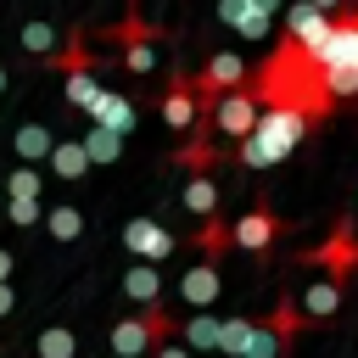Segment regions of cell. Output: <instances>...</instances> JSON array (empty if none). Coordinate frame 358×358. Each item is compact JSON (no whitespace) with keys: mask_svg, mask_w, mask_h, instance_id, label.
<instances>
[{"mask_svg":"<svg viewBox=\"0 0 358 358\" xmlns=\"http://www.w3.org/2000/svg\"><path fill=\"white\" fill-rule=\"evenodd\" d=\"M257 117H263V106L252 101V90H229V95H218L213 106H207V117L196 123V129H213V134H224V140H246L252 129H257Z\"/></svg>","mask_w":358,"mask_h":358,"instance_id":"obj_2","label":"cell"},{"mask_svg":"<svg viewBox=\"0 0 358 358\" xmlns=\"http://www.w3.org/2000/svg\"><path fill=\"white\" fill-rule=\"evenodd\" d=\"M0 90H6V67H0Z\"/></svg>","mask_w":358,"mask_h":358,"instance_id":"obj_37","label":"cell"},{"mask_svg":"<svg viewBox=\"0 0 358 358\" xmlns=\"http://www.w3.org/2000/svg\"><path fill=\"white\" fill-rule=\"evenodd\" d=\"M235 162H241V168H274L280 157H274V151H268V145H263L257 134H246V140L235 145Z\"/></svg>","mask_w":358,"mask_h":358,"instance_id":"obj_29","label":"cell"},{"mask_svg":"<svg viewBox=\"0 0 358 358\" xmlns=\"http://www.w3.org/2000/svg\"><path fill=\"white\" fill-rule=\"evenodd\" d=\"M274 241H280V218H274V207H268V201H257L252 213H241V218L229 224V246H235V252L268 257V252H274Z\"/></svg>","mask_w":358,"mask_h":358,"instance_id":"obj_6","label":"cell"},{"mask_svg":"<svg viewBox=\"0 0 358 358\" xmlns=\"http://www.w3.org/2000/svg\"><path fill=\"white\" fill-rule=\"evenodd\" d=\"M308 129H313V123H308L302 112H285V106H263V117H257V129H252V134H257V140H263L274 157H291V151L308 140Z\"/></svg>","mask_w":358,"mask_h":358,"instance_id":"obj_7","label":"cell"},{"mask_svg":"<svg viewBox=\"0 0 358 358\" xmlns=\"http://www.w3.org/2000/svg\"><path fill=\"white\" fill-rule=\"evenodd\" d=\"M263 330H274V336H280V341L291 347V341H296V336L308 330V313H302V308H296L291 296H280V302H274V313H263Z\"/></svg>","mask_w":358,"mask_h":358,"instance_id":"obj_18","label":"cell"},{"mask_svg":"<svg viewBox=\"0 0 358 358\" xmlns=\"http://www.w3.org/2000/svg\"><path fill=\"white\" fill-rule=\"evenodd\" d=\"M179 201H185V213H196L201 224H207V218H218V185H213V173H190Z\"/></svg>","mask_w":358,"mask_h":358,"instance_id":"obj_14","label":"cell"},{"mask_svg":"<svg viewBox=\"0 0 358 358\" xmlns=\"http://www.w3.org/2000/svg\"><path fill=\"white\" fill-rule=\"evenodd\" d=\"M190 90H196V101H201V117H207V106H213L218 95H229V90H246V62H241L235 50H213V56L201 62V73H190Z\"/></svg>","mask_w":358,"mask_h":358,"instance_id":"obj_4","label":"cell"},{"mask_svg":"<svg viewBox=\"0 0 358 358\" xmlns=\"http://www.w3.org/2000/svg\"><path fill=\"white\" fill-rule=\"evenodd\" d=\"M151 358H196V352H190V347H185V341H173V336H168V341H162V347H157V352H151Z\"/></svg>","mask_w":358,"mask_h":358,"instance_id":"obj_32","label":"cell"},{"mask_svg":"<svg viewBox=\"0 0 358 358\" xmlns=\"http://www.w3.org/2000/svg\"><path fill=\"white\" fill-rule=\"evenodd\" d=\"M11 145H17V157H22V168H34V162H50V129H39V123H17V134H11Z\"/></svg>","mask_w":358,"mask_h":358,"instance_id":"obj_16","label":"cell"},{"mask_svg":"<svg viewBox=\"0 0 358 358\" xmlns=\"http://www.w3.org/2000/svg\"><path fill=\"white\" fill-rule=\"evenodd\" d=\"M319 78H324V95L330 101H352L358 95V73L352 67H319Z\"/></svg>","mask_w":358,"mask_h":358,"instance_id":"obj_27","label":"cell"},{"mask_svg":"<svg viewBox=\"0 0 358 358\" xmlns=\"http://www.w3.org/2000/svg\"><path fill=\"white\" fill-rule=\"evenodd\" d=\"M45 229H50L56 241H78V235H84V213L67 207V201H62V207H45Z\"/></svg>","mask_w":358,"mask_h":358,"instance_id":"obj_24","label":"cell"},{"mask_svg":"<svg viewBox=\"0 0 358 358\" xmlns=\"http://www.w3.org/2000/svg\"><path fill=\"white\" fill-rule=\"evenodd\" d=\"M11 302H17V291H11V285H0V313H11Z\"/></svg>","mask_w":358,"mask_h":358,"instance_id":"obj_35","label":"cell"},{"mask_svg":"<svg viewBox=\"0 0 358 358\" xmlns=\"http://www.w3.org/2000/svg\"><path fill=\"white\" fill-rule=\"evenodd\" d=\"M106 358H112V352H106Z\"/></svg>","mask_w":358,"mask_h":358,"instance_id":"obj_38","label":"cell"},{"mask_svg":"<svg viewBox=\"0 0 358 358\" xmlns=\"http://www.w3.org/2000/svg\"><path fill=\"white\" fill-rule=\"evenodd\" d=\"M213 162H218V145H213V140L190 134V140L179 145V168H190V173H213Z\"/></svg>","mask_w":358,"mask_h":358,"instance_id":"obj_23","label":"cell"},{"mask_svg":"<svg viewBox=\"0 0 358 358\" xmlns=\"http://www.w3.org/2000/svg\"><path fill=\"white\" fill-rule=\"evenodd\" d=\"M302 313H308V324H319V319H330L336 308H341V285L336 280H313L308 291H302V302H296Z\"/></svg>","mask_w":358,"mask_h":358,"instance_id":"obj_17","label":"cell"},{"mask_svg":"<svg viewBox=\"0 0 358 358\" xmlns=\"http://www.w3.org/2000/svg\"><path fill=\"white\" fill-rule=\"evenodd\" d=\"M11 268H17V263H11V252L0 246V285H11Z\"/></svg>","mask_w":358,"mask_h":358,"instance_id":"obj_33","label":"cell"},{"mask_svg":"<svg viewBox=\"0 0 358 358\" xmlns=\"http://www.w3.org/2000/svg\"><path fill=\"white\" fill-rule=\"evenodd\" d=\"M123 246H129L134 263H162V257L179 246V235L162 229L157 218H129V224H123Z\"/></svg>","mask_w":358,"mask_h":358,"instance_id":"obj_8","label":"cell"},{"mask_svg":"<svg viewBox=\"0 0 358 358\" xmlns=\"http://www.w3.org/2000/svg\"><path fill=\"white\" fill-rule=\"evenodd\" d=\"M308 6H313V11H324V17H336V11H341V0H308Z\"/></svg>","mask_w":358,"mask_h":358,"instance_id":"obj_34","label":"cell"},{"mask_svg":"<svg viewBox=\"0 0 358 358\" xmlns=\"http://www.w3.org/2000/svg\"><path fill=\"white\" fill-rule=\"evenodd\" d=\"M78 145H84L90 168H106V162H117V157H123V140H117L112 129H95V123H90L84 134H78Z\"/></svg>","mask_w":358,"mask_h":358,"instance_id":"obj_19","label":"cell"},{"mask_svg":"<svg viewBox=\"0 0 358 358\" xmlns=\"http://www.w3.org/2000/svg\"><path fill=\"white\" fill-rule=\"evenodd\" d=\"M218 17H224L235 34H246V39H263V34H268V11H257V6H246V0H218Z\"/></svg>","mask_w":358,"mask_h":358,"instance_id":"obj_15","label":"cell"},{"mask_svg":"<svg viewBox=\"0 0 358 358\" xmlns=\"http://www.w3.org/2000/svg\"><path fill=\"white\" fill-rule=\"evenodd\" d=\"M173 341H185L190 352H218V319L213 313H179Z\"/></svg>","mask_w":358,"mask_h":358,"instance_id":"obj_13","label":"cell"},{"mask_svg":"<svg viewBox=\"0 0 358 358\" xmlns=\"http://www.w3.org/2000/svg\"><path fill=\"white\" fill-rule=\"evenodd\" d=\"M218 291H224V274H218L213 257H201V263H190V268L179 274V302H185V313H207V308L218 302Z\"/></svg>","mask_w":358,"mask_h":358,"instance_id":"obj_10","label":"cell"},{"mask_svg":"<svg viewBox=\"0 0 358 358\" xmlns=\"http://www.w3.org/2000/svg\"><path fill=\"white\" fill-rule=\"evenodd\" d=\"M252 313H229V319H218V352L224 358H241L246 352V341H252Z\"/></svg>","mask_w":358,"mask_h":358,"instance_id":"obj_21","label":"cell"},{"mask_svg":"<svg viewBox=\"0 0 358 358\" xmlns=\"http://www.w3.org/2000/svg\"><path fill=\"white\" fill-rule=\"evenodd\" d=\"M162 123H168L173 134H196L201 101H196V90H190V73H173V78H168V90H162Z\"/></svg>","mask_w":358,"mask_h":358,"instance_id":"obj_9","label":"cell"},{"mask_svg":"<svg viewBox=\"0 0 358 358\" xmlns=\"http://www.w3.org/2000/svg\"><path fill=\"white\" fill-rule=\"evenodd\" d=\"M90 123H95V129H112V134L123 140V134L134 129V101H129L123 90H101L95 106H90Z\"/></svg>","mask_w":358,"mask_h":358,"instance_id":"obj_11","label":"cell"},{"mask_svg":"<svg viewBox=\"0 0 358 358\" xmlns=\"http://www.w3.org/2000/svg\"><path fill=\"white\" fill-rule=\"evenodd\" d=\"M308 263H319L324 280H336V285L347 291V280L358 274V229H352V218H336V229L308 252Z\"/></svg>","mask_w":358,"mask_h":358,"instance_id":"obj_3","label":"cell"},{"mask_svg":"<svg viewBox=\"0 0 358 358\" xmlns=\"http://www.w3.org/2000/svg\"><path fill=\"white\" fill-rule=\"evenodd\" d=\"M34 352H39V358H78V336H73L67 324H45L39 341H34Z\"/></svg>","mask_w":358,"mask_h":358,"instance_id":"obj_22","label":"cell"},{"mask_svg":"<svg viewBox=\"0 0 358 358\" xmlns=\"http://www.w3.org/2000/svg\"><path fill=\"white\" fill-rule=\"evenodd\" d=\"M50 173H56V179H67V185H73V179H84V173H90L84 145H78V140H56V145H50Z\"/></svg>","mask_w":358,"mask_h":358,"instance_id":"obj_20","label":"cell"},{"mask_svg":"<svg viewBox=\"0 0 358 358\" xmlns=\"http://www.w3.org/2000/svg\"><path fill=\"white\" fill-rule=\"evenodd\" d=\"M308 62L313 67H352L358 73V6H341L330 17V34H324L319 50H308Z\"/></svg>","mask_w":358,"mask_h":358,"instance_id":"obj_5","label":"cell"},{"mask_svg":"<svg viewBox=\"0 0 358 358\" xmlns=\"http://www.w3.org/2000/svg\"><path fill=\"white\" fill-rule=\"evenodd\" d=\"M95 95H101V84H95V67H78V73H67V101H73L78 112H90V106H95Z\"/></svg>","mask_w":358,"mask_h":358,"instance_id":"obj_25","label":"cell"},{"mask_svg":"<svg viewBox=\"0 0 358 358\" xmlns=\"http://www.w3.org/2000/svg\"><path fill=\"white\" fill-rule=\"evenodd\" d=\"M246 6H257V11H274V6H280V0H246Z\"/></svg>","mask_w":358,"mask_h":358,"instance_id":"obj_36","label":"cell"},{"mask_svg":"<svg viewBox=\"0 0 358 358\" xmlns=\"http://www.w3.org/2000/svg\"><path fill=\"white\" fill-rule=\"evenodd\" d=\"M123 296H129L134 308L162 302V268H157V263H129V268H123Z\"/></svg>","mask_w":358,"mask_h":358,"instance_id":"obj_12","label":"cell"},{"mask_svg":"<svg viewBox=\"0 0 358 358\" xmlns=\"http://www.w3.org/2000/svg\"><path fill=\"white\" fill-rule=\"evenodd\" d=\"M173 330H179V313H173L168 302H151V308L123 313V319L112 324L106 347H112V358H151V352H157Z\"/></svg>","mask_w":358,"mask_h":358,"instance_id":"obj_1","label":"cell"},{"mask_svg":"<svg viewBox=\"0 0 358 358\" xmlns=\"http://www.w3.org/2000/svg\"><path fill=\"white\" fill-rule=\"evenodd\" d=\"M280 352H285V341H280L274 330H263V319H257V324H252V341H246L241 358H280Z\"/></svg>","mask_w":358,"mask_h":358,"instance_id":"obj_30","label":"cell"},{"mask_svg":"<svg viewBox=\"0 0 358 358\" xmlns=\"http://www.w3.org/2000/svg\"><path fill=\"white\" fill-rule=\"evenodd\" d=\"M50 45H56V28H50L45 17H28V22H22V50H34V56H50Z\"/></svg>","mask_w":358,"mask_h":358,"instance_id":"obj_28","label":"cell"},{"mask_svg":"<svg viewBox=\"0 0 358 358\" xmlns=\"http://www.w3.org/2000/svg\"><path fill=\"white\" fill-rule=\"evenodd\" d=\"M45 218V207L39 201H6V224H17V229H34Z\"/></svg>","mask_w":358,"mask_h":358,"instance_id":"obj_31","label":"cell"},{"mask_svg":"<svg viewBox=\"0 0 358 358\" xmlns=\"http://www.w3.org/2000/svg\"><path fill=\"white\" fill-rule=\"evenodd\" d=\"M39 190H45L39 168H11V173H6V196H11V201H39Z\"/></svg>","mask_w":358,"mask_h":358,"instance_id":"obj_26","label":"cell"}]
</instances>
